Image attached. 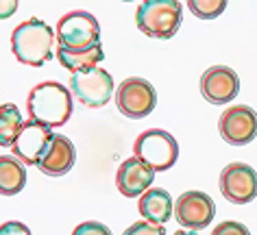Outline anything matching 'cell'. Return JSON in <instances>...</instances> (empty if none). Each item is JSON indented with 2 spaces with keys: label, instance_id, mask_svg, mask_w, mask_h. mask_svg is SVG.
<instances>
[{
  "label": "cell",
  "instance_id": "cell-1",
  "mask_svg": "<svg viewBox=\"0 0 257 235\" xmlns=\"http://www.w3.org/2000/svg\"><path fill=\"white\" fill-rule=\"evenodd\" d=\"M72 94L66 85L57 81H44L31 90L27 98V111L31 120L46 124L50 129H59L72 116Z\"/></svg>",
  "mask_w": 257,
  "mask_h": 235
},
{
  "label": "cell",
  "instance_id": "cell-2",
  "mask_svg": "<svg viewBox=\"0 0 257 235\" xmlns=\"http://www.w3.org/2000/svg\"><path fill=\"white\" fill-rule=\"evenodd\" d=\"M53 42L55 31L40 18H31L18 24L11 33V50L16 59L33 68H42L53 59Z\"/></svg>",
  "mask_w": 257,
  "mask_h": 235
},
{
  "label": "cell",
  "instance_id": "cell-3",
  "mask_svg": "<svg viewBox=\"0 0 257 235\" xmlns=\"http://www.w3.org/2000/svg\"><path fill=\"white\" fill-rule=\"evenodd\" d=\"M183 20V7L177 0H146L136 11V24L151 40H170Z\"/></svg>",
  "mask_w": 257,
  "mask_h": 235
},
{
  "label": "cell",
  "instance_id": "cell-4",
  "mask_svg": "<svg viewBox=\"0 0 257 235\" xmlns=\"http://www.w3.org/2000/svg\"><path fill=\"white\" fill-rule=\"evenodd\" d=\"M133 152L138 159L151 166L155 172L170 170L179 159V144L177 139L164 129H149L140 133L133 144Z\"/></svg>",
  "mask_w": 257,
  "mask_h": 235
},
{
  "label": "cell",
  "instance_id": "cell-5",
  "mask_svg": "<svg viewBox=\"0 0 257 235\" xmlns=\"http://www.w3.org/2000/svg\"><path fill=\"white\" fill-rule=\"evenodd\" d=\"M59 46L68 50H89L100 44V24L89 11H70L57 24Z\"/></svg>",
  "mask_w": 257,
  "mask_h": 235
},
{
  "label": "cell",
  "instance_id": "cell-6",
  "mask_svg": "<svg viewBox=\"0 0 257 235\" xmlns=\"http://www.w3.org/2000/svg\"><path fill=\"white\" fill-rule=\"evenodd\" d=\"M115 105L122 116L131 120H142L151 116L157 105V92L142 76H128L118 85Z\"/></svg>",
  "mask_w": 257,
  "mask_h": 235
},
{
  "label": "cell",
  "instance_id": "cell-7",
  "mask_svg": "<svg viewBox=\"0 0 257 235\" xmlns=\"http://www.w3.org/2000/svg\"><path fill=\"white\" fill-rule=\"evenodd\" d=\"M70 94L76 96L79 103L92 109L107 105L113 94V76L102 68H94L81 74L70 76Z\"/></svg>",
  "mask_w": 257,
  "mask_h": 235
},
{
  "label": "cell",
  "instance_id": "cell-8",
  "mask_svg": "<svg viewBox=\"0 0 257 235\" xmlns=\"http://www.w3.org/2000/svg\"><path fill=\"white\" fill-rule=\"evenodd\" d=\"M53 137H55V133L50 126L40 124L35 120H27L22 124L20 133H18L14 146H11L14 157L20 159L24 166H37L44 159V155L48 152Z\"/></svg>",
  "mask_w": 257,
  "mask_h": 235
},
{
  "label": "cell",
  "instance_id": "cell-9",
  "mask_svg": "<svg viewBox=\"0 0 257 235\" xmlns=\"http://www.w3.org/2000/svg\"><path fill=\"white\" fill-rule=\"evenodd\" d=\"M216 215V205L205 192H185L175 202V220L185 231H203L211 224Z\"/></svg>",
  "mask_w": 257,
  "mask_h": 235
},
{
  "label": "cell",
  "instance_id": "cell-10",
  "mask_svg": "<svg viewBox=\"0 0 257 235\" xmlns=\"http://www.w3.org/2000/svg\"><path fill=\"white\" fill-rule=\"evenodd\" d=\"M220 192L233 205H246L257 198V172L248 163L233 161L220 172Z\"/></svg>",
  "mask_w": 257,
  "mask_h": 235
},
{
  "label": "cell",
  "instance_id": "cell-11",
  "mask_svg": "<svg viewBox=\"0 0 257 235\" xmlns=\"http://www.w3.org/2000/svg\"><path fill=\"white\" fill-rule=\"evenodd\" d=\"M220 135L231 146H246L257 137V113L248 105H233L220 116Z\"/></svg>",
  "mask_w": 257,
  "mask_h": 235
},
{
  "label": "cell",
  "instance_id": "cell-12",
  "mask_svg": "<svg viewBox=\"0 0 257 235\" xmlns=\"http://www.w3.org/2000/svg\"><path fill=\"white\" fill-rule=\"evenodd\" d=\"M240 92V76L229 66H211L201 76V94L211 105H227Z\"/></svg>",
  "mask_w": 257,
  "mask_h": 235
},
{
  "label": "cell",
  "instance_id": "cell-13",
  "mask_svg": "<svg viewBox=\"0 0 257 235\" xmlns=\"http://www.w3.org/2000/svg\"><path fill=\"white\" fill-rule=\"evenodd\" d=\"M155 181V170L146 166L138 157H128L120 163L118 174H115V185H118L120 194L136 198L142 196L146 189H151V183Z\"/></svg>",
  "mask_w": 257,
  "mask_h": 235
},
{
  "label": "cell",
  "instance_id": "cell-14",
  "mask_svg": "<svg viewBox=\"0 0 257 235\" xmlns=\"http://www.w3.org/2000/svg\"><path fill=\"white\" fill-rule=\"evenodd\" d=\"M76 161V148L66 135L55 133L53 142H50L48 152L44 155V159L37 163V168L48 176H63L72 170Z\"/></svg>",
  "mask_w": 257,
  "mask_h": 235
},
{
  "label": "cell",
  "instance_id": "cell-15",
  "mask_svg": "<svg viewBox=\"0 0 257 235\" xmlns=\"http://www.w3.org/2000/svg\"><path fill=\"white\" fill-rule=\"evenodd\" d=\"M172 211H175V202L172 196L162 187H151L146 189L140 198V213L144 215L146 222L157 226H164L170 220Z\"/></svg>",
  "mask_w": 257,
  "mask_h": 235
},
{
  "label": "cell",
  "instance_id": "cell-16",
  "mask_svg": "<svg viewBox=\"0 0 257 235\" xmlns=\"http://www.w3.org/2000/svg\"><path fill=\"white\" fill-rule=\"evenodd\" d=\"M105 59V53H102V46L89 48V50H68V48H57V61L61 63L66 70H70L72 74H81L87 72V70L98 68V63Z\"/></svg>",
  "mask_w": 257,
  "mask_h": 235
},
{
  "label": "cell",
  "instance_id": "cell-17",
  "mask_svg": "<svg viewBox=\"0 0 257 235\" xmlns=\"http://www.w3.org/2000/svg\"><path fill=\"white\" fill-rule=\"evenodd\" d=\"M27 185L24 163L16 157L0 155V196H16Z\"/></svg>",
  "mask_w": 257,
  "mask_h": 235
},
{
  "label": "cell",
  "instance_id": "cell-18",
  "mask_svg": "<svg viewBox=\"0 0 257 235\" xmlns=\"http://www.w3.org/2000/svg\"><path fill=\"white\" fill-rule=\"evenodd\" d=\"M22 124H24L22 111L14 103L0 105V146H5V148L14 146Z\"/></svg>",
  "mask_w": 257,
  "mask_h": 235
},
{
  "label": "cell",
  "instance_id": "cell-19",
  "mask_svg": "<svg viewBox=\"0 0 257 235\" xmlns=\"http://www.w3.org/2000/svg\"><path fill=\"white\" fill-rule=\"evenodd\" d=\"M224 7H227L224 0H190L188 3V9L201 20H214L222 14Z\"/></svg>",
  "mask_w": 257,
  "mask_h": 235
},
{
  "label": "cell",
  "instance_id": "cell-20",
  "mask_svg": "<svg viewBox=\"0 0 257 235\" xmlns=\"http://www.w3.org/2000/svg\"><path fill=\"white\" fill-rule=\"evenodd\" d=\"M122 235H166V231H164V226L151 224V222H146V220H140V222H133Z\"/></svg>",
  "mask_w": 257,
  "mask_h": 235
},
{
  "label": "cell",
  "instance_id": "cell-21",
  "mask_svg": "<svg viewBox=\"0 0 257 235\" xmlns=\"http://www.w3.org/2000/svg\"><path fill=\"white\" fill-rule=\"evenodd\" d=\"M211 235H250V231L242 222L235 220H224L220 224H216V228L211 231Z\"/></svg>",
  "mask_w": 257,
  "mask_h": 235
},
{
  "label": "cell",
  "instance_id": "cell-22",
  "mask_svg": "<svg viewBox=\"0 0 257 235\" xmlns=\"http://www.w3.org/2000/svg\"><path fill=\"white\" fill-rule=\"evenodd\" d=\"M72 235H111V231L102 224V222H92V220H87V222H83V224H79L72 231Z\"/></svg>",
  "mask_w": 257,
  "mask_h": 235
},
{
  "label": "cell",
  "instance_id": "cell-23",
  "mask_svg": "<svg viewBox=\"0 0 257 235\" xmlns=\"http://www.w3.org/2000/svg\"><path fill=\"white\" fill-rule=\"evenodd\" d=\"M0 235H33V233H31V228L24 222L9 220L5 224H0Z\"/></svg>",
  "mask_w": 257,
  "mask_h": 235
},
{
  "label": "cell",
  "instance_id": "cell-24",
  "mask_svg": "<svg viewBox=\"0 0 257 235\" xmlns=\"http://www.w3.org/2000/svg\"><path fill=\"white\" fill-rule=\"evenodd\" d=\"M18 11V3L16 0H0V20H7Z\"/></svg>",
  "mask_w": 257,
  "mask_h": 235
},
{
  "label": "cell",
  "instance_id": "cell-25",
  "mask_svg": "<svg viewBox=\"0 0 257 235\" xmlns=\"http://www.w3.org/2000/svg\"><path fill=\"white\" fill-rule=\"evenodd\" d=\"M172 235H196L194 231H185V228H183V231H177V233H172Z\"/></svg>",
  "mask_w": 257,
  "mask_h": 235
}]
</instances>
